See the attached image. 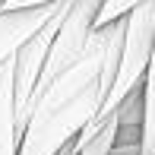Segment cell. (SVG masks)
<instances>
[{"instance_id":"9","label":"cell","mask_w":155,"mask_h":155,"mask_svg":"<svg viewBox=\"0 0 155 155\" xmlns=\"http://www.w3.org/2000/svg\"><path fill=\"white\" fill-rule=\"evenodd\" d=\"M152 10H155V0H152Z\"/></svg>"},{"instance_id":"7","label":"cell","mask_w":155,"mask_h":155,"mask_svg":"<svg viewBox=\"0 0 155 155\" xmlns=\"http://www.w3.org/2000/svg\"><path fill=\"white\" fill-rule=\"evenodd\" d=\"M41 3H57V0H0V10H19V6H41Z\"/></svg>"},{"instance_id":"6","label":"cell","mask_w":155,"mask_h":155,"mask_svg":"<svg viewBox=\"0 0 155 155\" xmlns=\"http://www.w3.org/2000/svg\"><path fill=\"white\" fill-rule=\"evenodd\" d=\"M139 0H104L101 3V10H98V19H95V29L98 25H104V22H111V19H117V16H124L127 10H133Z\"/></svg>"},{"instance_id":"5","label":"cell","mask_w":155,"mask_h":155,"mask_svg":"<svg viewBox=\"0 0 155 155\" xmlns=\"http://www.w3.org/2000/svg\"><path fill=\"white\" fill-rule=\"evenodd\" d=\"M136 155H155V48L143 76V120H139Z\"/></svg>"},{"instance_id":"2","label":"cell","mask_w":155,"mask_h":155,"mask_svg":"<svg viewBox=\"0 0 155 155\" xmlns=\"http://www.w3.org/2000/svg\"><path fill=\"white\" fill-rule=\"evenodd\" d=\"M155 48V10L152 0H139L133 10L124 13V41H120V57H117V70L114 79H111V89L104 95L101 108H98L95 120L114 114V108L124 101L133 89L143 86L146 67H149Z\"/></svg>"},{"instance_id":"8","label":"cell","mask_w":155,"mask_h":155,"mask_svg":"<svg viewBox=\"0 0 155 155\" xmlns=\"http://www.w3.org/2000/svg\"><path fill=\"white\" fill-rule=\"evenodd\" d=\"M57 155H76V146H73V143H70V146H63Z\"/></svg>"},{"instance_id":"1","label":"cell","mask_w":155,"mask_h":155,"mask_svg":"<svg viewBox=\"0 0 155 155\" xmlns=\"http://www.w3.org/2000/svg\"><path fill=\"white\" fill-rule=\"evenodd\" d=\"M124 41V16L98 25L82 54L35 95L19 130L16 155H57L98 114L111 89Z\"/></svg>"},{"instance_id":"3","label":"cell","mask_w":155,"mask_h":155,"mask_svg":"<svg viewBox=\"0 0 155 155\" xmlns=\"http://www.w3.org/2000/svg\"><path fill=\"white\" fill-rule=\"evenodd\" d=\"M57 10H60V0L57 3H41V6L0 10V63L6 57H13V51H16L35 29H41Z\"/></svg>"},{"instance_id":"4","label":"cell","mask_w":155,"mask_h":155,"mask_svg":"<svg viewBox=\"0 0 155 155\" xmlns=\"http://www.w3.org/2000/svg\"><path fill=\"white\" fill-rule=\"evenodd\" d=\"M19 130H16V104H13V60L0 63V155H16Z\"/></svg>"}]
</instances>
